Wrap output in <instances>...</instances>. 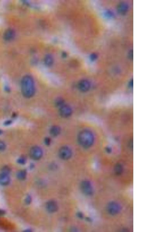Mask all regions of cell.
Wrapping results in <instances>:
<instances>
[{"label":"cell","mask_w":155,"mask_h":232,"mask_svg":"<svg viewBox=\"0 0 155 232\" xmlns=\"http://www.w3.org/2000/svg\"><path fill=\"white\" fill-rule=\"evenodd\" d=\"M121 208L119 203L115 202H111L108 204L107 210L110 215L115 216L120 212Z\"/></svg>","instance_id":"4"},{"label":"cell","mask_w":155,"mask_h":232,"mask_svg":"<svg viewBox=\"0 0 155 232\" xmlns=\"http://www.w3.org/2000/svg\"><path fill=\"white\" fill-rule=\"evenodd\" d=\"M15 36V31L13 29H9L5 32L3 35V38L5 41H9L13 39Z\"/></svg>","instance_id":"9"},{"label":"cell","mask_w":155,"mask_h":232,"mask_svg":"<svg viewBox=\"0 0 155 232\" xmlns=\"http://www.w3.org/2000/svg\"><path fill=\"white\" fill-rule=\"evenodd\" d=\"M80 189L82 193L86 196H92L94 193V189L92 184L87 180H84L81 182Z\"/></svg>","instance_id":"3"},{"label":"cell","mask_w":155,"mask_h":232,"mask_svg":"<svg viewBox=\"0 0 155 232\" xmlns=\"http://www.w3.org/2000/svg\"><path fill=\"white\" fill-rule=\"evenodd\" d=\"M21 91L23 96L26 98H30L35 92V82L30 75L24 76L21 81Z\"/></svg>","instance_id":"1"},{"label":"cell","mask_w":155,"mask_h":232,"mask_svg":"<svg viewBox=\"0 0 155 232\" xmlns=\"http://www.w3.org/2000/svg\"><path fill=\"white\" fill-rule=\"evenodd\" d=\"M59 156L62 159H68L71 157V151L67 147H62L59 151Z\"/></svg>","instance_id":"6"},{"label":"cell","mask_w":155,"mask_h":232,"mask_svg":"<svg viewBox=\"0 0 155 232\" xmlns=\"http://www.w3.org/2000/svg\"><path fill=\"white\" fill-rule=\"evenodd\" d=\"M10 182L9 174L3 172L0 175V183L2 185H7Z\"/></svg>","instance_id":"10"},{"label":"cell","mask_w":155,"mask_h":232,"mask_svg":"<svg viewBox=\"0 0 155 232\" xmlns=\"http://www.w3.org/2000/svg\"><path fill=\"white\" fill-rule=\"evenodd\" d=\"M27 171L25 170L19 171L16 174L17 178L20 180H23L27 177Z\"/></svg>","instance_id":"14"},{"label":"cell","mask_w":155,"mask_h":232,"mask_svg":"<svg viewBox=\"0 0 155 232\" xmlns=\"http://www.w3.org/2000/svg\"><path fill=\"white\" fill-rule=\"evenodd\" d=\"M77 216L78 217L80 218H82L83 217V215L82 214V213H78Z\"/></svg>","instance_id":"24"},{"label":"cell","mask_w":155,"mask_h":232,"mask_svg":"<svg viewBox=\"0 0 155 232\" xmlns=\"http://www.w3.org/2000/svg\"><path fill=\"white\" fill-rule=\"evenodd\" d=\"M128 6L127 5L125 4H121L119 6V11L121 13H125L127 11L128 9Z\"/></svg>","instance_id":"16"},{"label":"cell","mask_w":155,"mask_h":232,"mask_svg":"<svg viewBox=\"0 0 155 232\" xmlns=\"http://www.w3.org/2000/svg\"><path fill=\"white\" fill-rule=\"evenodd\" d=\"M123 166L121 164H117L114 167V172L117 175H120L123 172Z\"/></svg>","instance_id":"15"},{"label":"cell","mask_w":155,"mask_h":232,"mask_svg":"<svg viewBox=\"0 0 155 232\" xmlns=\"http://www.w3.org/2000/svg\"><path fill=\"white\" fill-rule=\"evenodd\" d=\"M55 106L56 107H58V108H59V107L60 108V107H61L63 105V101L62 99H61V98H57L55 100Z\"/></svg>","instance_id":"17"},{"label":"cell","mask_w":155,"mask_h":232,"mask_svg":"<svg viewBox=\"0 0 155 232\" xmlns=\"http://www.w3.org/2000/svg\"><path fill=\"white\" fill-rule=\"evenodd\" d=\"M51 143V139L49 137H46L44 139V143L46 145H50Z\"/></svg>","instance_id":"21"},{"label":"cell","mask_w":155,"mask_h":232,"mask_svg":"<svg viewBox=\"0 0 155 232\" xmlns=\"http://www.w3.org/2000/svg\"><path fill=\"white\" fill-rule=\"evenodd\" d=\"M130 98L123 95H117L113 96L109 100L108 103L109 106L117 105H128L130 102Z\"/></svg>","instance_id":"2"},{"label":"cell","mask_w":155,"mask_h":232,"mask_svg":"<svg viewBox=\"0 0 155 232\" xmlns=\"http://www.w3.org/2000/svg\"><path fill=\"white\" fill-rule=\"evenodd\" d=\"M61 129L59 126L54 125L51 127L50 130V133L53 137L58 136L60 134Z\"/></svg>","instance_id":"12"},{"label":"cell","mask_w":155,"mask_h":232,"mask_svg":"<svg viewBox=\"0 0 155 232\" xmlns=\"http://www.w3.org/2000/svg\"><path fill=\"white\" fill-rule=\"evenodd\" d=\"M26 161H27V160H26V158L24 156H21L17 159V163L19 164H21V165L25 164L26 163Z\"/></svg>","instance_id":"18"},{"label":"cell","mask_w":155,"mask_h":232,"mask_svg":"<svg viewBox=\"0 0 155 232\" xmlns=\"http://www.w3.org/2000/svg\"><path fill=\"white\" fill-rule=\"evenodd\" d=\"M2 133H3V132H2V131L1 130V129H0V135H1V134H2Z\"/></svg>","instance_id":"25"},{"label":"cell","mask_w":155,"mask_h":232,"mask_svg":"<svg viewBox=\"0 0 155 232\" xmlns=\"http://www.w3.org/2000/svg\"><path fill=\"white\" fill-rule=\"evenodd\" d=\"M46 209L48 212L50 213H54L58 210V205L55 201L53 200L48 201L46 204Z\"/></svg>","instance_id":"7"},{"label":"cell","mask_w":155,"mask_h":232,"mask_svg":"<svg viewBox=\"0 0 155 232\" xmlns=\"http://www.w3.org/2000/svg\"><path fill=\"white\" fill-rule=\"evenodd\" d=\"M11 224L6 219L0 217V228L5 230H11Z\"/></svg>","instance_id":"8"},{"label":"cell","mask_w":155,"mask_h":232,"mask_svg":"<svg viewBox=\"0 0 155 232\" xmlns=\"http://www.w3.org/2000/svg\"><path fill=\"white\" fill-rule=\"evenodd\" d=\"M6 148V145L3 141L0 140V151H4Z\"/></svg>","instance_id":"19"},{"label":"cell","mask_w":155,"mask_h":232,"mask_svg":"<svg viewBox=\"0 0 155 232\" xmlns=\"http://www.w3.org/2000/svg\"><path fill=\"white\" fill-rule=\"evenodd\" d=\"M96 57H97V56H96L95 55L93 54L91 55V59L92 61H94V60H95L96 59Z\"/></svg>","instance_id":"23"},{"label":"cell","mask_w":155,"mask_h":232,"mask_svg":"<svg viewBox=\"0 0 155 232\" xmlns=\"http://www.w3.org/2000/svg\"><path fill=\"white\" fill-rule=\"evenodd\" d=\"M12 123V121L11 120H9L6 121L5 122H4V124L5 125H10V124H11Z\"/></svg>","instance_id":"22"},{"label":"cell","mask_w":155,"mask_h":232,"mask_svg":"<svg viewBox=\"0 0 155 232\" xmlns=\"http://www.w3.org/2000/svg\"><path fill=\"white\" fill-rule=\"evenodd\" d=\"M54 62V59L51 55H47L44 58V63L48 67L52 66Z\"/></svg>","instance_id":"13"},{"label":"cell","mask_w":155,"mask_h":232,"mask_svg":"<svg viewBox=\"0 0 155 232\" xmlns=\"http://www.w3.org/2000/svg\"><path fill=\"white\" fill-rule=\"evenodd\" d=\"M70 113V110L67 106L63 105L60 107L59 113L61 117H66L69 115Z\"/></svg>","instance_id":"11"},{"label":"cell","mask_w":155,"mask_h":232,"mask_svg":"<svg viewBox=\"0 0 155 232\" xmlns=\"http://www.w3.org/2000/svg\"><path fill=\"white\" fill-rule=\"evenodd\" d=\"M32 198L30 195H27L25 199V203L27 205H29L32 202Z\"/></svg>","instance_id":"20"},{"label":"cell","mask_w":155,"mask_h":232,"mask_svg":"<svg viewBox=\"0 0 155 232\" xmlns=\"http://www.w3.org/2000/svg\"><path fill=\"white\" fill-rule=\"evenodd\" d=\"M43 155L42 149L38 146H35L31 148L30 151V156L32 159L38 160L41 158Z\"/></svg>","instance_id":"5"}]
</instances>
